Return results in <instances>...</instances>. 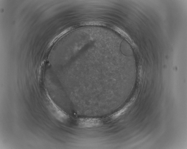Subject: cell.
<instances>
[{
  "mask_svg": "<svg viewBox=\"0 0 187 149\" xmlns=\"http://www.w3.org/2000/svg\"><path fill=\"white\" fill-rule=\"evenodd\" d=\"M73 122L77 126L83 128L97 127L105 124L103 117H78L74 119Z\"/></svg>",
  "mask_w": 187,
  "mask_h": 149,
  "instance_id": "6da1fadb",
  "label": "cell"
}]
</instances>
